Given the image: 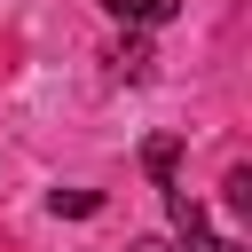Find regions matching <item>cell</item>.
Wrapping results in <instances>:
<instances>
[{
    "label": "cell",
    "mask_w": 252,
    "mask_h": 252,
    "mask_svg": "<svg viewBox=\"0 0 252 252\" xmlns=\"http://www.w3.org/2000/svg\"><path fill=\"white\" fill-rule=\"evenodd\" d=\"M142 158H150V173H158V189H165V181H173V165H181V142H173V134H158Z\"/></svg>",
    "instance_id": "cell-3"
},
{
    "label": "cell",
    "mask_w": 252,
    "mask_h": 252,
    "mask_svg": "<svg viewBox=\"0 0 252 252\" xmlns=\"http://www.w3.org/2000/svg\"><path fill=\"white\" fill-rule=\"evenodd\" d=\"M134 252H173V244H158V236H142V244H134Z\"/></svg>",
    "instance_id": "cell-6"
},
{
    "label": "cell",
    "mask_w": 252,
    "mask_h": 252,
    "mask_svg": "<svg viewBox=\"0 0 252 252\" xmlns=\"http://www.w3.org/2000/svg\"><path fill=\"white\" fill-rule=\"evenodd\" d=\"M102 8H110L118 24H134V32H150V24H165V16L181 8V0H102Z\"/></svg>",
    "instance_id": "cell-2"
},
{
    "label": "cell",
    "mask_w": 252,
    "mask_h": 252,
    "mask_svg": "<svg viewBox=\"0 0 252 252\" xmlns=\"http://www.w3.org/2000/svg\"><path fill=\"white\" fill-rule=\"evenodd\" d=\"M165 213H173V252H244L236 236H213V220H205V205L181 189V181H165Z\"/></svg>",
    "instance_id": "cell-1"
},
{
    "label": "cell",
    "mask_w": 252,
    "mask_h": 252,
    "mask_svg": "<svg viewBox=\"0 0 252 252\" xmlns=\"http://www.w3.org/2000/svg\"><path fill=\"white\" fill-rule=\"evenodd\" d=\"M110 71H118V79H150V47H142V39H126V47L110 55Z\"/></svg>",
    "instance_id": "cell-4"
},
{
    "label": "cell",
    "mask_w": 252,
    "mask_h": 252,
    "mask_svg": "<svg viewBox=\"0 0 252 252\" xmlns=\"http://www.w3.org/2000/svg\"><path fill=\"white\" fill-rule=\"evenodd\" d=\"M94 205H102L94 189H55V213H94Z\"/></svg>",
    "instance_id": "cell-5"
}]
</instances>
